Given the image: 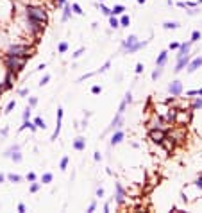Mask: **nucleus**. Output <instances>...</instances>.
<instances>
[{"instance_id": "nucleus-1", "label": "nucleus", "mask_w": 202, "mask_h": 213, "mask_svg": "<svg viewBox=\"0 0 202 213\" xmlns=\"http://www.w3.org/2000/svg\"><path fill=\"white\" fill-rule=\"evenodd\" d=\"M25 61H27V57H18V56H9L7 54V57H6V65H7V68H9V72H20L23 66H25Z\"/></svg>"}, {"instance_id": "nucleus-2", "label": "nucleus", "mask_w": 202, "mask_h": 213, "mask_svg": "<svg viewBox=\"0 0 202 213\" xmlns=\"http://www.w3.org/2000/svg\"><path fill=\"white\" fill-rule=\"evenodd\" d=\"M27 16L29 20H38V22H43V24H47V20H48V15L43 7H29Z\"/></svg>"}, {"instance_id": "nucleus-3", "label": "nucleus", "mask_w": 202, "mask_h": 213, "mask_svg": "<svg viewBox=\"0 0 202 213\" xmlns=\"http://www.w3.org/2000/svg\"><path fill=\"white\" fill-rule=\"evenodd\" d=\"M9 56H18V57H29V48L25 45H14L9 48Z\"/></svg>"}, {"instance_id": "nucleus-4", "label": "nucleus", "mask_w": 202, "mask_h": 213, "mask_svg": "<svg viewBox=\"0 0 202 213\" xmlns=\"http://www.w3.org/2000/svg\"><path fill=\"white\" fill-rule=\"evenodd\" d=\"M148 136H150V140H152L154 143H161V142L165 140L166 133H165L163 129H159V127H156V129H150V133H148Z\"/></svg>"}, {"instance_id": "nucleus-5", "label": "nucleus", "mask_w": 202, "mask_h": 213, "mask_svg": "<svg viewBox=\"0 0 202 213\" xmlns=\"http://www.w3.org/2000/svg\"><path fill=\"white\" fill-rule=\"evenodd\" d=\"M190 118H191V113H188V111H177L174 120H175L179 125H183V124H188Z\"/></svg>"}, {"instance_id": "nucleus-6", "label": "nucleus", "mask_w": 202, "mask_h": 213, "mask_svg": "<svg viewBox=\"0 0 202 213\" xmlns=\"http://www.w3.org/2000/svg\"><path fill=\"white\" fill-rule=\"evenodd\" d=\"M168 90H170V93H172V95H175V97H177V95H181V91H183V84H181L179 81H174L168 86Z\"/></svg>"}, {"instance_id": "nucleus-7", "label": "nucleus", "mask_w": 202, "mask_h": 213, "mask_svg": "<svg viewBox=\"0 0 202 213\" xmlns=\"http://www.w3.org/2000/svg\"><path fill=\"white\" fill-rule=\"evenodd\" d=\"M61 118H63V109L59 108V109H57V125H56L54 134H52V140H57V136H59V131H61Z\"/></svg>"}, {"instance_id": "nucleus-8", "label": "nucleus", "mask_w": 202, "mask_h": 213, "mask_svg": "<svg viewBox=\"0 0 202 213\" xmlns=\"http://www.w3.org/2000/svg\"><path fill=\"white\" fill-rule=\"evenodd\" d=\"M188 63H190V56H184V57H179L177 61V66H175V72H181L184 66H188Z\"/></svg>"}, {"instance_id": "nucleus-9", "label": "nucleus", "mask_w": 202, "mask_h": 213, "mask_svg": "<svg viewBox=\"0 0 202 213\" xmlns=\"http://www.w3.org/2000/svg\"><path fill=\"white\" fill-rule=\"evenodd\" d=\"M147 45V41H136L134 45H131L129 48H125L127 50V54H132V52H136V50H140V48H143Z\"/></svg>"}, {"instance_id": "nucleus-10", "label": "nucleus", "mask_w": 202, "mask_h": 213, "mask_svg": "<svg viewBox=\"0 0 202 213\" xmlns=\"http://www.w3.org/2000/svg\"><path fill=\"white\" fill-rule=\"evenodd\" d=\"M202 65V57H197V59H193L191 63H188V72L191 73V72H195L199 66Z\"/></svg>"}, {"instance_id": "nucleus-11", "label": "nucleus", "mask_w": 202, "mask_h": 213, "mask_svg": "<svg viewBox=\"0 0 202 213\" xmlns=\"http://www.w3.org/2000/svg\"><path fill=\"white\" fill-rule=\"evenodd\" d=\"M188 52H190V43L179 45V54H177V57H184V56H188Z\"/></svg>"}, {"instance_id": "nucleus-12", "label": "nucleus", "mask_w": 202, "mask_h": 213, "mask_svg": "<svg viewBox=\"0 0 202 213\" xmlns=\"http://www.w3.org/2000/svg\"><path fill=\"white\" fill-rule=\"evenodd\" d=\"M84 147H86V140H84V138H77V140L73 142V149H75V151H84Z\"/></svg>"}, {"instance_id": "nucleus-13", "label": "nucleus", "mask_w": 202, "mask_h": 213, "mask_svg": "<svg viewBox=\"0 0 202 213\" xmlns=\"http://www.w3.org/2000/svg\"><path fill=\"white\" fill-rule=\"evenodd\" d=\"M45 27V24L43 22H38V20H30V29L34 30V33H39L41 29Z\"/></svg>"}, {"instance_id": "nucleus-14", "label": "nucleus", "mask_w": 202, "mask_h": 213, "mask_svg": "<svg viewBox=\"0 0 202 213\" xmlns=\"http://www.w3.org/2000/svg\"><path fill=\"white\" fill-rule=\"evenodd\" d=\"M161 145H165L166 151H172V149H174V138H172V136H170V138L165 136V140L161 142Z\"/></svg>"}, {"instance_id": "nucleus-15", "label": "nucleus", "mask_w": 202, "mask_h": 213, "mask_svg": "<svg viewBox=\"0 0 202 213\" xmlns=\"http://www.w3.org/2000/svg\"><path fill=\"white\" fill-rule=\"evenodd\" d=\"M116 202H118V204L123 202V188H122V185H116Z\"/></svg>"}, {"instance_id": "nucleus-16", "label": "nucleus", "mask_w": 202, "mask_h": 213, "mask_svg": "<svg viewBox=\"0 0 202 213\" xmlns=\"http://www.w3.org/2000/svg\"><path fill=\"white\" fill-rule=\"evenodd\" d=\"M122 140H123V133H122V131H116V133L113 134V138H111V143L116 145V143H120Z\"/></svg>"}, {"instance_id": "nucleus-17", "label": "nucleus", "mask_w": 202, "mask_h": 213, "mask_svg": "<svg viewBox=\"0 0 202 213\" xmlns=\"http://www.w3.org/2000/svg\"><path fill=\"white\" fill-rule=\"evenodd\" d=\"M156 127H159V129L165 127V125H161V118H154L152 122H148V129H156Z\"/></svg>"}, {"instance_id": "nucleus-18", "label": "nucleus", "mask_w": 202, "mask_h": 213, "mask_svg": "<svg viewBox=\"0 0 202 213\" xmlns=\"http://www.w3.org/2000/svg\"><path fill=\"white\" fill-rule=\"evenodd\" d=\"M166 57H168V52H161V54H159L157 56V66H163L165 65V63H166Z\"/></svg>"}, {"instance_id": "nucleus-19", "label": "nucleus", "mask_w": 202, "mask_h": 213, "mask_svg": "<svg viewBox=\"0 0 202 213\" xmlns=\"http://www.w3.org/2000/svg\"><path fill=\"white\" fill-rule=\"evenodd\" d=\"M134 43H136V36H129V38L123 41V48H129V47L134 45Z\"/></svg>"}, {"instance_id": "nucleus-20", "label": "nucleus", "mask_w": 202, "mask_h": 213, "mask_svg": "<svg viewBox=\"0 0 202 213\" xmlns=\"http://www.w3.org/2000/svg\"><path fill=\"white\" fill-rule=\"evenodd\" d=\"M123 11H125V7H123V6H114V7H113V11H111V15H113V16H116V15H122Z\"/></svg>"}, {"instance_id": "nucleus-21", "label": "nucleus", "mask_w": 202, "mask_h": 213, "mask_svg": "<svg viewBox=\"0 0 202 213\" xmlns=\"http://www.w3.org/2000/svg\"><path fill=\"white\" fill-rule=\"evenodd\" d=\"M27 127H29L30 131H36V124H30L29 120H25V122H23V125L20 127V129H27Z\"/></svg>"}, {"instance_id": "nucleus-22", "label": "nucleus", "mask_w": 202, "mask_h": 213, "mask_svg": "<svg viewBox=\"0 0 202 213\" xmlns=\"http://www.w3.org/2000/svg\"><path fill=\"white\" fill-rule=\"evenodd\" d=\"M7 179L11 181V183H20V181H22V177L16 176V174H9V176H7Z\"/></svg>"}, {"instance_id": "nucleus-23", "label": "nucleus", "mask_w": 202, "mask_h": 213, "mask_svg": "<svg viewBox=\"0 0 202 213\" xmlns=\"http://www.w3.org/2000/svg\"><path fill=\"white\" fill-rule=\"evenodd\" d=\"M50 181H52V174H50V172L43 174V177H41V183H43V185H47V183H50Z\"/></svg>"}, {"instance_id": "nucleus-24", "label": "nucleus", "mask_w": 202, "mask_h": 213, "mask_svg": "<svg viewBox=\"0 0 202 213\" xmlns=\"http://www.w3.org/2000/svg\"><path fill=\"white\" fill-rule=\"evenodd\" d=\"M129 24H131V18H129V16H122V18H120V25H122V27H127Z\"/></svg>"}, {"instance_id": "nucleus-25", "label": "nucleus", "mask_w": 202, "mask_h": 213, "mask_svg": "<svg viewBox=\"0 0 202 213\" xmlns=\"http://www.w3.org/2000/svg\"><path fill=\"white\" fill-rule=\"evenodd\" d=\"M109 24H111V27L113 29H116V27H120V22H118V20H116L113 15H111V18H109Z\"/></svg>"}, {"instance_id": "nucleus-26", "label": "nucleus", "mask_w": 202, "mask_h": 213, "mask_svg": "<svg viewBox=\"0 0 202 213\" xmlns=\"http://www.w3.org/2000/svg\"><path fill=\"white\" fill-rule=\"evenodd\" d=\"M163 27H165V29H177V27H179V24H177V22H166Z\"/></svg>"}, {"instance_id": "nucleus-27", "label": "nucleus", "mask_w": 202, "mask_h": 213, "mask_svg": "<svg viewBox=\"0 0 202 213\" xmlns=\"http://www.w3.org/2000/svg\"><path fill=\"white\" fill-rule=\"evenodd\" d=\"M175 113H177V109H170L168 111V115H166V120L170 122V120H174L175 118Z\"/></svg>"}, {"instance_id": "nucleus-28", "label": "nucleus", "mask_w": 202, "mask_h": 213, "mask_svg": "<svg viewBox=\"0 0 202 213\" xmlns=\"http://www.w3.org/2000/svg\"><path fill=\"white\" fill-rule=\"evenodd\" d=\"M70 11H72V9H70L68 6H65V13H63V20H65V22L70 18Z\"/></svg>"}, {"instance_id": "nucleus-29", "label": "nucleus", "mask_w": 202, "mask_h": 213, "mask_svg": "<svg viewBox=\"0 0 202 213\" xmlns=\"http://www.w3.org/2000/svg\"><path fill=\"white\" fill-rule=\"evenodd\" d=\"M120 116H122V113H118V115H116V118L113 120V124H111V127H118V125H120Z\"/></svg>"}, {"instance_id": "nucleus-30", "label": "nucleus", "mask_w": 202, "mask_h": 213, "mask_svg": "<svg viewBox=\"0 0 202 213\" xmlns=\"http://www.w3.org/2000/svg\"><path fill=\"white\" fill-rule=\"evenodd\" d=\"M59 167H61V170H65V168L68 167V158H66V156L61 159V165H59Z\"/></svg>"}, {"instance_id": "nucleus-31", "label": "nucleus", "mask_w": 202, "mask_h": 213, "mask_svg": "<svg viewBox=\"0 0 202 213\" xmlns=\"http://www.w3.org/2000/svg\"><path fill=\"white\" fill-rule=\"evenodd\" d=\"M72 9H73V13L82 15V9H81V6H79V4H73V6H72Z\"/></svg>"}, {"instance_id": "nucleus-32", "label": "nucleus", "mask_w": 202, "mask_h": 213, "mask_svg": "<svg viewBox=\"0 0 202 213\" xmlns=\"http://www.w3.org/2000/svg\"><path fill=\"white\" fill-rule=\"evenodd\" d=\"M14 106H16V102H14V100H11V102H9V104H7V108H6V113H9V111H13V109H14Z\"/></svg>"}, {"instance_id": "nucleus-33", "label": "nucleus", "mask_w": 202, "mask_h": 213, "mask_svg": "<svg viewBox=\"0 0 202 213\" xmlns=\"http://www.w3.org/2000/svg\"><path fill=\"white\" fill-rule=\"evenodd\" d=\"M172 138H174V140H181V138H183V131H175V133H172Z\"/></svg>"}, {"instance_id": "nucleus-34", "label": "nucleus", "mask_w": 202, "mask_h": 213, "mask_svg": "<svg viewBox=\"0 0 202 213\" xmlns=\"http://www.w3.org/2000/svg\"><path fill=\"white\" fill-rule=\"evenodd\" d=\"M34 124H36V127H41V129H45V122L41 120V118H36V120H34Z\"/></svg>"}, {"instance_id": "nucleus-35", "label": "nucleus", "mask_w": 202, "mask_h": 213, "mask_svg": "<svg viewBox=\"0 0 202 213\" xmlns=\"http://www.w3.org/2000/svg\"><path fill=\"white\" fill-rule=\"evenodd\" d=\"M66 50H68V43H65V41L59 43V52H66Z\"/></svg>"}, {"instance_id": "nucleus-36", "label": "nucleus", "mask_w": 202, "mask_h": 213, "mask_svg": "<svg viewBox=\"0 0 202 213\" xmlns=\"http://www.w3.org/2000/svg\"><path fill=\"white\" fill-rule=\"evenodd\" d=\"M159 75H161V66H159V68H157V70H154V73H152V79H154V81H156V79H157V77H159Z\"/></svg>"}, {"instance_id": "nucleus-37", "label": "nucleus", "mask_w": 202, "mask_h": 213, "mask_svg": "<svg viewBox=\"0 0 202 213\" xmlns=\"http://www.w3.org/2000/svg\"><path fill=\"white\" fill-rule=\"evenodd\" d=\"M200 38V33H199V30H193V34H191V41H197Z\"/></svg>"}, {"instance_id": "nucleus-38", "label": "nucleus", "mask_w": 202, "mask_h": 213, "mask_svg": "<svg viewBox=\"0 0 202 213\" xmlns=\"http://www.w3.org/2000/svg\"><path fill=\"white\" fill-rule=\"evenodd\" d=\"M193 108H195V109H199V108H202V99H197V100L193 102Z\"/></svg>"}, {"instance_id": "nucleus-39", "label": "nucleus", "mask_w": 202, "mask_h": 213, "mask_svg": "<svg viewBox=\"0 0 202 213\" xmlns=\"http://www.w3.org/2000/svg\"><path fill=\"white\" fill-rule=\"evenodd\" d=\"M100 11H102L104 15H109V16H111V9H108L105 6H100Z\"/></svg>"}, {"instance_id": "nucleus-40", "label": "nucleus", "mask_w": 202, "mask_h": 213, "mask_svg": "<svg viewBox=\"0 0 202 213\" xmlns=\"http://www.w3.org/2000/svg\"><path fill=\"white\" fill-rule=\"evenodd\" d=\"M11 156H13V159H14L16 163H20V161H22V154H18V152H16V154H11Z\"/></svg>"}, {"instance_id": "nucleus-41", "label": "nucleus", "mask_w": 202, "mask_h": 213, "mask_svg": "<svg viewBox=\"0 0 202 213\" xmlns=\"http://www.w3.org/2000/svg\"><path fill=\"white\" fill-rule=\"evenodd\" d=\"M29 116H30V108L25 109V113H23V120H29Z\"/></svg>"}, {"instance_id": "nucleus-42", "label": "nucleus", "mask_w": 202, "mask_h": 213, "mask_svg": "<svg viewBox=\"0 0 202 213\" xmlns=\"http://www.w3.org/2000/svg\"><path fill=\"white\" fill-rule=\"evenodd\" d=\"M143 72V65H141V63H138V65H136V73H141Z\"/></svg>"}, {"instance_id": "nucleus-43", "label": "nucleus", "mask_w": 202, "mask_h": 213, "mask_svg": "<svg viewBox=\"0 0 202 213\" xmlns=\"http://www.w3.org/2000/svg\"><path fill=\"white\" fill-rule=\"evenodd\" d=\"M48 81H50V75H45L43 79H41V82H39V84H41V86H43V84H47Z\"/></svg>"}, {"instance_id": "nucleus-44", "label": "nucleus", "mask_w": 202, "mask_h": 213, "mask_svg": "<svg viewBox=\"0 0 202 213\" xmlns=\"http://www.w3.org/2000/svg\"><path fill=\"white\" fill-rule=\"evenodd\" d=\"M38 190H39V185L38 183H34L32 186H30V192H38Z\"/></svg>"}, {"instance_id": "nucleus-45", "label": "nucleus", "mask_w": 202, "mask_h": 213, "mask_svg": "<svg viewBox=\"0 0 202 213\" xmlns=\"http://www.w3.org/2000/svg\"><path fill=\"white\" fill-rule=\"evenodd\" d=\"M109 65H111V63L108 61V63H105V65H104V66H102V68H100L99 72H105V70H108V68H109Z\"/></svg>"}, {"instance_id": "nucleus-46", "label": "nucleus", "mask_w": 202, "mask_h": 213, "mask_svg": "<svg viewBox=\"0 0 202 213\" xmlns=\"http://www.w3.org/2000/svg\"><path fill=\"white\" fill-rule=\"evenodd\" d=\"M82 52H84V48H79V50H77V52H75V54H73V57H79V56H81V54H82Z\"/></svg>"}, {"instance_id": "nucleus-47", "label": "nucleus", "mask_w": 202, "mask_h": 213, "mask_svg": "<svg viewBox=\"0 0 202 213\" xmlns=\"http://www.w3.org/2000/svg\"><path fill=\"white\" fill-rule=\"evenodd\" d=\"M18 211L23 213V211H25V204H18Z\"/></svg>"}, {"instance_id": "nucleus-48", "label": "nucleus", "mask_w": 202, "mask_h": 213, "mask_svg": "<svg viewBox=\"0 0 202 213\" xmlns=\"http://www.w3.org/2000/svg\"><path fill=\"white\" fill-rule=\"evenodd\" d=\"M91 91H93V93H100V86H93Z\"/></svg>"}, {"instance_id": "nucleus-49", "label": "nucleus", "mask_w": 202, "mask_h": 213, "mask_svg": "<svg viewBox=\"0 0 202 213\" xmlns=\"http://www.w3.org/2000/svg\"><path fill=\"white\" fill-rule=\"evenodd\" d=\"M188 95H190V97H191V95H199V90H190Z\"/></svg>"}, {"instance_id": "nucleus-50", "label": "nucleus", "mask_w": 202, "mask_h": 213, "mask_svg": "<svg viewBox=\"0 0 202 213\" xmlns=\"http://www.w3.org/2000/svg\"><path fill=\"white\" fill-rule=\"evenodd\" d=\"M95 208H97V204H95V202H91L90 208H88V211H95Z\"/></svg>"}, {"instance_id": "nucleus-51", "label": "nucleus", "mask_w": 202, "mask_h": 213, "mask_svg": "<svg viewBox=\"0 0 202 213\" xmlns=\"http://www.w3.org/2000/svg\"><path fill=\"white\" fill-rule=\"evenodd\" d=\"M27 179H29V181H34V179H36V176H34V174H32V172H30V174H29V176H27Z\"/></svg>"}, {"instance_id": "nucleus-52", "label": "nucleus", "mask_w": 202, "mask_h": 213, "mask_svg": "<svg viewBox=\"0 0 202 213\" xmlns=\"http://www.w3.org/2000/svg\"><path fill=\"white\" fill-rule=\"evenodd\" d=\"M102 195H104V190L99 188V190H97V197H102Z\"/></svg>"}, {"instance_id": "nucleus-53", "label": "nucleus", "mask_w": 202, "mask_h": 213, "mask_svg": "<svg viewBox=\"0 0 202 213\" xmlns=\"http://www.w3.org/2000/svg\"><path fill=\"white\" fill-rule=\"evenodd\" d=\"M170 48H172V50H175V48H179V43H170Z\"/></svg>"}, {"instance_id": "nucleus-54", "label": "nucleus", "mask_w": 202, "mask_h": 213, "mask_svg": "<svg viewBox=\"0 0 202 213\" xmlns=\"http://www.w3.org/2000/svg\"><path fill=\"white\" fill-rule=\"evenodd\" d=\"M36 102H38V100H36L34 97H32V99H30V100H29V104H30V106H36Z\"/></svg>"}, {"instance_id": "nucleus-55", "label": "nucleus", "mask_w": 202, "mask_h": 213, "mask_svg": "<svg viewBox=\"0 0 202 213\" xmlns=\"http://www.w3.org/2000/svg\"><path fill=\"white\" fill-rule=\"evenodd\" d=\"M56 2H57V6H65L66 0H56Z\"/></svg>"}, {"instance_id": "nucleus-56", "label": "nucleus", "mask_w": 202, "mask_h": 213, "mask_svg": "<svg viewBox=\"0 0 202 213\" xmlns=\"http://www.w3.org/2000/svg\"><path fill=\"white\" fill-rule=\"evenodd\" d=\"M197 186H199V188H200V190H202V177H200V179H199V181H197Z\"/></svg>"}, {"instance_id": "nucleus-57", "label": "nucleus", "mask_w": 202, "mask_h": 213, "mask_svg": "<svg viewBox=\"0 0 202 213\" xmlns=\"http://www.w3.org/2000/svg\"><path fill=\"white\" fill-rule=\"evenodd\" d=\"M4 179H6V177H4L2 174H0V183H4Z\"/></svg>"}, {"instance_id": "nucleus-58", "label": "nucleus", "mask_w": 202, "mask_h": 213, "mask_svg": "<svg viewBox=\"0 0 202 213\" xmlns=\"http://www.w3.org/2000/svg\"><path fill=\"white\" fill-rule=\"evenodd\" d=\"M138 4H145V0H138Z\"/></svg>"}, {"instance_id": "nucleus-59", "label": "nucleus", "mask_w": 202, "mask_h": 213, "mask_svg": "<svg viewBox=\"0 0 202 213\" xmlns=\"http://www.w3.org/2000/svg\"><path fill=\"white\" fill-rule=\"evenodd\" d=\"M199 95H202V90H199Z\"/></svg>"}, {"instance_id": "nucleus-60", "label": "nucleus", "mask_w": 202, "mask_h": 213, "mask_svg": "<svg viewBox=\"0 0 202 213\" xmlns=\"http://www.w3.org/2000/svg\"><path fill=\"white\" fill-rule=\"evenodd\" d=\"M199 2H202V0H199Z\"/></svg>"}]
</instances>
